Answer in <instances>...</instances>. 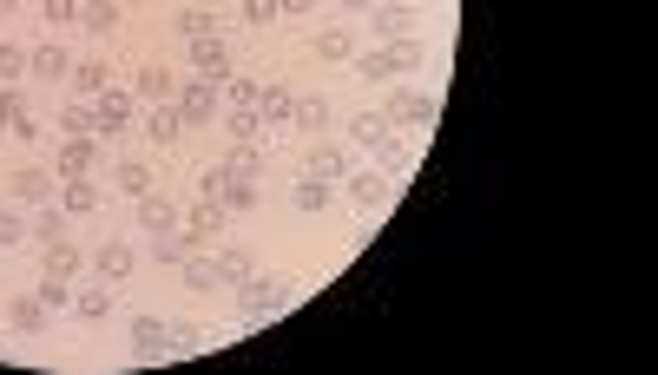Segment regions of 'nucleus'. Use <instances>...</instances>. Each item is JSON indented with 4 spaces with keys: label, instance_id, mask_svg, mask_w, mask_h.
Returning a JSON list of instances; mask_svg holds the SVG:
<instances>
[{
    "label": "nucleus",
    "instance_id": "f257e3e1",
    "mask_svg": "<svg viewBox=\"0 0 658 375\" xmlns=\"http://www.w3.org/2000/svg\"><path fill=\"white\" fill-rule=\"evenodd\" d=\"M290 303H297V283L270 277V270H251V277L237 283V310H244V323H277Z\"/></svg>",
    "mask_w": 658,
    "mask_h": 375
},
{
    "label": "nucleus",
    "instance_id": "f03ea898",
    "mask_svg": "<svg viewBox=\"0 0 658 375\" xmlns=\"http://www.w3.org/2000/svg\"><path fill=\"white\" fill-rule=\"evenodd\" d=\"M441 112V93H428V86H395L389 106H382V119L395 125V132H428Z\"/></svg>",
    "mask_w": 658,
    "mask_h": 375
},
{
    "label": "nucleus",
    "instance_id": "7ed1b4c3",
    "mask_svg": "<svg viewBox=\"0 0 658 375\" xmlns=\"http://www.w3.org/2000/svg\"><path fill=\"white\" fill-rule=\"evenodd\" d=\"M369 33H376L382 47H395V40H422V7H415V0H389V7H369Z\"/></svg>",
    "mask_w": 658,
    "mask_h": 375
},
{
    "label": "nucleus",
    "instance_id": "20e7f679",
    "mask_svg": "<svg viewBox=\"0 0 658 375\" xmlns=\"http://www.w3.org/2000/svg\"><path fill=\"white\" fill-rule=\"evenodd\" d=\"M362 79H402L408 66H422V40H395V47H369L362 60H349Z\"/></svg>",
    "mask_w": 658,
    "mask_h": 375
},
{
    "label": "nucleus",
    "instance_id": "39448f33",
    "mask_svg": "<svg viewBox=\"0 0 658 375\" xmlns=\"http://www.w3.org/2000/svg\"><path fill=\"white\" fill-rule=\"evenodd\" d=\"M132 112H139V93H132V86H106V93L93 99V139H119L132 125Z\"/></svg>",
    "mask_w": 658,
    "mask_h": 375
},
{
    "label": "nucleus",
    "instance_id": "423d86ee",
    "mask_svg": "<svg viewBox=\"0 0 658 375\" xmlns=\"http://www.w3.org/2000/svg\"><path fill=\"white\" fill-rule=\"evenodd\" d=\"M349 198H356V211L362 218H369V211H389V198H395V178L382 172V165H369V172H356V165H349Z\"/></svg>",
    "mask_w": 658,
    "mask_h": 375
},
{
    "label": "nucleus",
    "instance_id": "0eeeda50",
    "mask_svg": "<svg viewBox=\"0 0 658 375\" xmlns=\"http://www.w3.org/2000/svg\"><path fill=\"white\" fill-rule=\"evenodd\" d=\"M224 218H231V211H224L218 198H198V204L185 211V224H178V231H185L191 250H211V244H218V231H224Z\"/></svg>",
    "mask_w": 658,
    "mask_h": 375
},
{
    "label": "nucleus",
    "instance_id": "6e6552de",
    "mask_svg": "<svg viewBox=\"0 0 658 375\" xmlns=\"http://www.w3.org/2000/svg\"><path fill=\"white\" fill-rule=\"evenodd\" d=\"M172 106H178V119H185V125H211L224 112V93L211 86V79H191V86H178Z\"/></svg>",
    "mask_w": 658,
    "mask_h": 375
},
{
    "label": "nucleus",
    "instance_id": "1a4fd4ad",
    "mask_svg": "<svg viewBox=\"0 0 658 375\" xmlns=\"http://www.w3.org/2000/svg\"><path fill=\"white\" fill-rule=\"evenodd\" d=\"M132 93L152 99V106H172V99H178V73L165 60H145L139 73H132Z\"/></svg>",
    "mask_w": 658,
    "mask_h": 375
},
{
    "label": "nucleus",
    "instance_id": "9d476101",
    "mask_svg": "<svg viewBox=\"0 0 658 375\" xmlns=\"http://www.w3.org/2000/svg\"><path fill=\"white\" fill-rule=\"evenodd\" d=\"M139 224H145V237H172L178 224H185V211H178L165 191H145V198H139Z\"/></svg>",
    "mask_w": 658,
    "mask_h": 375
},
{
    "label": "nucleus",
    "instance_id": "9b49d317",
    "mask_svg": "<svg viewBox=\"0 0 658 375\" xmlns=\"http://www.w3.org/2000/svg\"><path fill=\"white\" fill-rule=\"evenodd\" d=\"M93 165H99V139H93V132L60 139V158H53V172H60V178H86Z\"/></svg>",
    "mask_w": 658,
    "mask_h": 375
},
{
    "label": "nucleus",
    "instance_id": "f8f14e48",
    "mask_svg": "<svg viewBox=\"0 0 658 375\" xmlns=\"http://www.w3.org/2000/svg\"><path fill=\"white\" fill-rule=\"evenodd\" d=\"M303 178H323V185H336V178H349V152L329 139H310V158H303Z\"/></svg>",
    "mask_w": 658,
    "mask_h": 375
},
{
    "label": "nucleus",
    "instance_id": "ddd939ff",
    "mask_svg": "<svg viewBox=\"0 0 658 375\" xmlns=\"http://www.w3.org/2000/svg\"><path fill=\"white\" fill-rule=\"evenodd\" d=\"M329 119H336V106H329L323 93H297V106H290V125H297L303 139H323Z\"/></svg>",
    "mask_w": 658,
    "mask_h": 375
},
{
    "label": "nucleus",
    "instance_id": "4468645a",
    "mask_svg": "<svg viewBox=\"0 0 658 375\" xmlns=\"http://www.w3.org/2000/svg\"><path fill=\"white\" fill-rule=\"evenodd\" d=\"M191 73L224 86V79H231V47H224V40H191Z\"/></svg>",
    "mask_w": 658,
    "mask_h": 375
},
{
    "label": "nucleus",
    "instance_id": "2eb2a0df",
    "mask_svg": "<svg viewBox=\"0 0 658 375\" xmlns=\"http://www.w3.org/2000/svg\"><path fill=\"white\" fill-rule=\"evenodd\" d=\"M27 73H33V79H47V86H60V79H73V53H66L60 40H47V47H33V53H27Z\"/></svg>",
    "mask_w": 658,
    "mask_h": 375
},
{
    "label": "nucleus",
    "instance_id": "dca6fc26",
    "mask_svg": "<svg viewBox=\"0 0 658 375\" xmlns=\"http://www.w3.org/2000/svg\"><path fill=\"white\" fill-rule=\"evenodd\" d=\"M290 106H297V86H290V79L257 86V119H264V125H290Z\"/></svg>",
    "mask_w": 658,
    "mask_h": 375
},
{
    "label": "nucleus",
    "instance_id": "f3484780",
    "mask_svg": "<svg viewBox=\"0 0 658 375\" xmlns=\"http://www.w3.org/2000/svg\"><path fill=\"white\" fill-rule=\"evenodd\" d=\"M93 264H99V277H106V283H126L132 270H139V257H132V244H126V237H106Z\"/></svg>",
    "mask_w": 658,
    "mask_h": 375
},
{
    "label": "nucleus",
    "instance_id": "a211bd4d",
    "mask_svg": "<svg viewBox=\"0 0 658 375\" xmlns=\"http://www.w3.org/2000/svg\"><path fill=\"white\" fill-rule=\"evenodd\" d=\"M7 191H14L20 204H47L53 198V172H47V165H20V172L7 178Z\"/></svg>",
    "mask_w": 658,
    "mask_h": 375
},
{
    "label": "nucleus",
    "instance_id": "6ab92c4d",
    "mask_svg": "<svg viewBox=\"0 0 658 375\" xmlns=\"http://www.w3.org/2000/svg\"><path fill=\"white\" fill-rule=\"evenodd\" d=\"M178 270H185V290H198V297H204V290H224V270H218V257H211V250H191Z\"/></svg>",
    "mask_w": 658,
    "mask_h": 375
},
{
    "label": "nucleus",
    "instance_id": "aec40b11",
    "mask_svg": "<svg viewBox=\"0 0 658 375\" xmlns=\"http://www.w3.org/2000/svg\"><path fill=\"white\" fill-rule=\"evenodd\" d=\"M224 165H231V178H264V139H237L231 152H224Z\"/></svg>",
    "mask_w": 658,
    "mask_h": 375
},
{
    "label": "nucleus",
    "instance_id": "412c9836",
    "mask_svg": "<svg viewBox=\"0 0 658 375\" xmlns=\"http://www.w3.org/2000/svg\"><path fill=\"white\" fill-rule=\"evenodd\" d=\"M7 323H14L20 336H33V329H47V323H53V310L27 290V297H14V303H7Z\"/></svg>",
    "mask_w": 658,
    "mask_h": 375
},
{
    "label": "nucleus",
    "instance_id": "4be33fe9",
    "mask_svg": "<svg viewBox=\"0 0 658 375\" xmlns=\"http://www.w3.org/2000/svg\"><path fill=\"white\" fill-rule=\"evenodd\" d=\"M53 204H60L66 218H86V211H99V185H93V178H66V191Z\"/></svg>",
    "mask_w": 658,
    "mask_h": 375
},
{
    "label": "nucleus",
    "instance_id": "5701e85b",
    "mask_svg": "<svg viewBox=\"0 0 658 375\" xmlns=\"http://www.w3.org/2000/svg\"><path fill=\"white\" fill-rule=\"evenodd\" d=\"M132 356L139 362L165 356V323H158V316H139V323H132Z\"/></svg>",
    "mask_w": 658,
    "mask_h": 375
},
{
    "label": "nucleus",
    "instance_id": "b1692460",
    "mask_svg": "<svg viewBox=\"0 0 658 375\" xmlns=\"http://www.w3.org/2000/svg\"><path fill=\"white\" fill-rule=\"evenodd\" d=\"M178 33H185V40H218L224 14H211V7H185V14H178Z\"/></svg>",
    "mask_w": 658,
    "mask_h": 375
},
{
    "label": "nucleus",
    "instance_id": "393cba45",
    "mask_svg": "<svg viewBox=\"0 0 658 375\" xmlns=\"http://www.w3.org/2000/svg\"><path fill=\"white\" fill-rule=\"evenodd\" d=\"M316 60H356V27H323L316 33Z\"/></svg>",
    "mask_w": 658,
    "mask_h": 375
},
{
    "label": "nucleus",
    "instance_id": "a878e982",
    "mask_svg": "<svg viewBox=\"0 0 658 375\" xmlns=\"http://www.w3.org/2000/svg\"><path fill=\"white\" fill-rule=\"evenodd\" d=\"M112 185L126 191V198H145V191H152V165H145V158H119V172H112Z\"/></svg>",
    "mask_w": 658,
    "mask_h": 375
},
{
    "label": "nucleus",
    "instance_id": "bb28decb",
    "mask_svg": "<svg viewBox=\"0 0 658 375\" xmlns=\"http://www.w3.org/2000/svg\"><path fill=\"white\" fill-rule=\"evenodd\" d=\"M178 132H185V119H178V106H152V112H145V139H152V145H172Z\"/></svg>",
    "mask_w": 658,
    "mask_h": 375
},
{
    "label": "nucleus",
    "instance_id": "cd10ccee",
    "mask_svg": "<svg viewBox=\"0 0 658 375\" xmlns=\"http://www.w3.org/2000/svg\"><path fill=\"white\" fill-rule=\"evenodd\" d=\"M290 204H297L303 218H323V211H329V185H323V178H297V191H290Z\"/></svg>",
    "mask_w": 658,
    "mask_h": 375
},
{
    "label": "nucleus",
    "instance_id": "c85d7f7f",
    "mask_svg": "<svg viewBox=\"0 0 658 375\" xmlns=\"http://www.w3.org/2000/svg\"><path fill=\"white\" fill-rule=\"evenodd\" d=\"M79 264H86V257H79V244H66V237H53L47 257H40V270H53V277H79Z\"/></svg>",
    "mask_w": 658,
    "mask_h": 375
},
{
    "label": "nucleus",
    "instance_id": "c756f323",
    "mask_svg": "<svg viewBox=\"0 0 658 375\" xmlns=\"http://www.w3.org/2000/svg\"><path fill=\"white\" fill-rule=\"evenodd\" d=\"M27 237H40V244H53V237H66V211H60V204H40V211H33V218H27Z\"/></svg>",
    "mask_w": 658,
    "mask_h": 375
},
{
    "label": "nucleus",
    "instance_id": "7c9ffc66",
    "mask_svg": "<svg viewBox=\"0 0 658 375\" xmlns=\"http://www.w3.org/2000/svg\"><path fill=\"white\" fill-rule=\"evenodd\" d=\"M389 132H395V125L382 119V112H356V119H349V139H356V145H369V152H376V145L389 139Z\"/></svg>",
    "mask_w": 658,
    "mask_h": 375
},
{
    "label": "nucleus",
    "instance_id": "2f4dec72",
    "mask_svg": "<svg viewBox=\"0 0 658 375\" xmlns=\"http://www.w3.org/2000/svg\"><path fill=\"white\" fill-rule=\"evenodd\" d=\"M218 119H224V132H231V145H237V139H264V119H257L251 106H224Z\"/></svg>",
    "mask_w": 658,
    "mask_h": 375
},
{
    "label": "nucleus",
    "instance_id": "473e14b6",
    "mask_svg": "<svg viewBox=\"0 0 658 375\" xmlns=\"http://www.w3.org/2000/svg\"><path fill=\"white\" fill-rule=\"evenodd\" d=\"M73 86H79V93H106V86H112V66L106 60H73Z\"/></svg>",
    "mask_w": 658,
    "mask_h": 375
},
{
    "label": "nucleus",
    "instance_id": "72a5a7b5",
    "mask_svg": "<svg viewBox=\"0 0 658 375\" xmlns=\"http://www.w3.org/2000/svg\"><path fill=\"white\" fill-rule=\"evenodd\" d=\"M73 316L106 323V316H112V283H106V290H73Z\"/></svg>",
    "mask_w": 658,
    "mask_h": 375
},
{
    "label": "nucleus",
    "instance_id": "f704fd0d",
    "mask_svg": "<svg viewBox=\"0 0 658 375\" xmlns=\"http://www.w3.org/2000/svg\"><path fill=\"white\" fill-rule=\"evenodd\" d=\"M79 27H86V33H99V40H106V33L119 27V7H112V0H86V7H79Z\"/></svg>",
    "mask_w": 658,
    "mask_h": 375
},
{
    "label": "nucleus",
    "instance_id": "c9c22d12",
    "mask_svg": "<svg viewBox=\"0 0 658 375\" xmlns=\"http://www.w3.org/2000/svg\"><path fill=\"white\" fill-rule=\"evenodd\" d=\"M33 297L47 303V310H73V277H53V270H40V290Z\"/></svg>",
    "mask_w": 658,
    "mask_h": 375
},
{
    "label": "nucleus",
    "instance_id": "e433bc0d",
    "mask_svg": "<svg viewBox=\"0 0 658 375\" xmlns=\"http://www.w3.org/2000/svg\"><path fill=\"white\" fill-rule=\"evenodd\" d=\"M218 204H224V211H237V218L257 211V178H231V185L218 191Z\"/></svg>",
    "mask_w": 658,
    "mask_h": 375
},
{
    "label": "nucleus",
    "instance_id": "4c0bfd02",
    "mask_svg": "<svg viewBox=\"0 0 658 375\" xmlns=\"http://www.w3.org/2000/svg\"><path fill=\"white\" fill-rule=\"evenodd\" d=\"M376 152H382V172H389V178H402L408 165H415V152H408V139H402V132H389V139H382Z\"/></svg>",
    "mask_w": 658,
    "mask_h": 375
},
{
    "label": "nucleus",
    "instance_id": "58836bf2",
    "mask_svg": "<svg viewBox=\"0 0 658 375\" xmlns=\"http://www.w3.org/2000/svg\"><path fill=\"white\" fill-rule=\"evenodd\" d=\"M53 125H60L66 139H79V132H93V106H86V99H73V106L53 112Z\"/></svg>",
    "mask_w": 658,
    "mask_h": 375
},
{
    "label": "nucleus",
    "instance_id": "ea45409f",
    "mask_svg": "<svg viewBox=\"0 0 658 375\" xmlns=\"http://www.w3.org/2000/svg\"><path fill=\"white\" fill-rule=\"evenodd\" d=\"M277 20H283V0H244V27L264 33V27H277Z\"/></svg>",
    "mask_w": 658,
    "mask_h": 375
},
{
    "label": "nucleus",
    "instance_id": "a19ab883",
    "mask_svg": "<svg viewBox=\"0 0 658 375\" xmlns=\"http://www.w3.org/2000/svg\"><path fill=\"white\" fill-rule=\"evenodd\" d=\"M218 270H224V283H231V290H237V283H244V277H251V250H218Z\"/></svg>",
    "mask_w": 658,
    "mask_h": 375
},
{
    "label": "nucleus",
    "instance_id": "79ce46f5",
    "mask_svg": "<svg viewBox=\"0 0 658 375\" xmlns=\"http://www.w3.org/2000/svg\"><path fill=\"white\" fill-rule=\"evenodd\" d=\"M20 73H27V47H14V40H0V86H14Z\"/></svg>",
    "mask_w": 658,
    "mask_h": 375
},
{
    "label": "nucleus",
    "instance_id": "37998d69",
    "mask_svg": "<svg viewBox=\"0 0 658 375\" xmlns=\"http://www.w3.org/2000/svg\"><path fill=\"white\" fill-rule=\"evenodd\" d=\"M218 93H224V106H251V112H257V79H237V73H231Z\"/></svg>",
    "mask_w": 658,
    "mask_h": 375
},
{
    "label": "nucleus",
    "instance_id": "c03bdc74",
    "mask_svg": "<svg viewBox=\"0 0 658 375\" xmlns=\"http://www.w3.org/2000/svg\"><path fill=\"white\" fill-rule=\"evenodd\" d=\"M40 14H47V27H73V20H79V0H40Z\"/></svg>",
    "mask_w": 658,
    "mask_h": 375
},
{
    "label": "nucleus",
    "instance_id": "a18cd8bd",
    "mask_svg": "<svg viewBox=\"0 0 658 375\" xmlns=\"http://www.w3.org/2000/svg\"><path fill=\"white\" fill-rule=\"evenodd\" d=\"M224 185H231V165H204L198 172V198H218Z\"/></svg>",
    "mask_w": 658,
    "mask_h": 375
},
{
    "label": "nucleus",
    "instance_id": "49530a36",
    "mask_svg": "<svg viewBox=\"0 0 658 375\" xmlns=\"http://www.w3.org/2000/svg\"><path fill=\"white\" fill-rule=\"evenodd\" d=\"M20 237H27V224H20V218H14V211H0V250H14V244H20Z\"/></svg>",
    "mask_w": 658,
    "mask_h": 375
},
{
    "label": "nucleus",
    "instance_id": "de8ad7c7",
    "mask_svg": "<svg viewBox=\"0 0 658 375\" xmlns=\"http://www.w3.org/2000/svg\"><path fill=\"white\" fill-rule=\"evenodd\" d=\"M20 112H27V106H20V93H14V86H0V132H7Z\"/></svg>",
    "mask_w": 658,
    "mask_h": 375
},
{
    "label": "nucleus",
    "instance_id": "09e8293b",
    "mask_svg": "<svg viewBox=\"0 0 658 375\" xmlns=\"http://www.w3.org/2000/svg\"><path fill=\"white\" fill-rule=\"evenodd\" d=\"M7 132H14V139H27V145H33V139H40V132H47V125L33 119V112H20V119H14V125H7Z\"/></svg>",
    "mask_w": 658,
    "mask_h": 375
},
{
    "label": "nucleus",
    "instance_id": "8fccbe9b",
    "mask_svg": "<svg viewBox=\"0 0 658 375\" xmlns=\"http://www.w3.org/2000/svg\"><path fill=\"white\" fill-rule=\"evenodd\" d=\"M283 14H316V0H283Z\"/></svg>",
    "mask_w": 658,
    "mask_h": 375
},
{
    "label": "nucleus",
    "instance_id": "3c124183",
    "mask_svg": "<svg viewBox=\"0 0 658 375\" xmlns=\"http://www.w3.org/2000/svg\"><path fill=\"white\" fill-rule=\"evenodd\" d=\"M343 7H349V14H369V7H376V0H343Z\"/></svg>",
    "mask_w": 658,
    "mask_h": 375
},
{
    "label": "nucleus",
    "instance_id": "603ef678",
    "mask_svg": "<svg viewBox=\"0 0 658 375\" xmlns=\"http://www.w3.org/2000/svg\"><path fill=\"white\" fill-rule=\"evenodd\" d=\"M14 7H20V0H0V14H14Z\"/></svg>",
    "mask_w": 658,
    "mask_h": 375
}]
</instances>
